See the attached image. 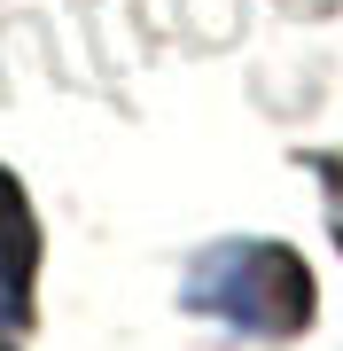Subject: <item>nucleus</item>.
<instances>
[{
	"mask_svg": "<svg viewBox=\"0 0 343 351\" xmlns=\"http://www.w3.org/2000/svg\"><path fill=\"white\" fill-rule=\"evenodd\" d=\"M188 297L211 304L234 328H257V336H289L312 313V281L296 265V250H281V242H227V250H211L195 265Z\"/></svg>",
	"mask_w": 343,
	"mask_h": 351,
	"instance_id": "f257e3e1",
	"label": "nucleus"
},
{
	"mask_svg": "<svg viewBox=\"0 0 343 351\" xmlns=\"http://www.w3.org/2000/svg\"><path fill=\"white\" fill-rule=\"evenodd\" d=\"M24 313H31V234H24V219L0 203V336L24 328Z\"/></svg>",
	"mask_w": 343,
	"mask_h": 351,
	"instance_id": "f03ea898",
	"label": "nucleus"
}]
</instances>
